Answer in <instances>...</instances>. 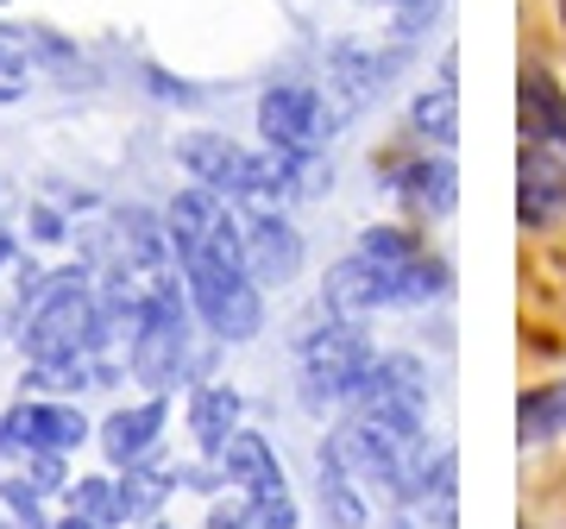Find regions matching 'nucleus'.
Here are the masks:
<instances>
[{
  "instance_id": "nucleus-21",
  "label": "nucleus",
  "mask_w": 566,
  "mask_h": 529,
  "mask_svg": "<svg viewBox=\"0 0 566 529\" xmlns=\"http://www.w3.org/2000/svg\"><path fill=\"white\" fill-rule=\"evenodd\" d=\"M245 523L252 529H296V498H290V486L245 491Z\"/></svg>"
},
{
  "instance_id": "nucleus-30",
  "label": "nucleus",
  "mask_w": 566,
  "mask_h": 529,
  "mask_svg": "<svg viewBox=\"0 0 566 529\" xmlns=\"http://www.w3.org/2000/svg\"><path fill=\"white\" fill-rule=\"evenodd\" d=\"M158 529H170V523H158Z\"/></svg>"
},
{
  "instance_id": "nucleus-10",
  "label": "nucleus",
  "mask_w": 566,
  "mask_h": 529,
  "mask_svg": "<svg viewBox=\"0 0 566 529\" xmlns=\"http://www.w3.org/2000/svg\"><path fill=\"white\" fill-rule=\"evenodd\" d=\"M164 416H170V404H164V397H145V404H133V409H114V416L102 423V454L114 460V467L145 460V454L158 448Z\"/></svg>"
},
{
  "instance_id": "nucleus-7",
  "label": "nucleus",
  "mask_w": 566,
  "mask_h": 529,
  "mask_svg": "<svg viewBox=\"0 0 566 529\" xmlns=\"http://www.w3.org/2000/svg\"><path fill=\"white\" fill-rule=\"evenodd\" d=\"M177 158L196 184H208L227 203H252L259 196V152H245V145L221 139V133H189L177 145Z\"/></svg>"
},
{
  "instance_id": "nucleus-25",
  "label": "nucleus",
  "mask_w": 566,
  "mask_h": 529,
  "mask_svg": "<svg viewBox=\"0 0 566 529\" xmlns=\"http://www.w3.org/2000/svg\"><path fill=\"white\" fill-rule=\"evenodd\" d=\"M32 234H39L44 246H57V240H63V215H57V208H44V203H39V208H32Z\"/></svg>"
},
{
  "instance_id": "nucleus-29",
  "label": "nucleus",
  "mask_w": 566,
  "mask_h": 529,
  "mask_svg": "<svg viewBox=\"0 0 566 529\" xmlns=\"http://www.w3.org/2000/svg\"><path fill=\"white\" fill-rule=\"evenodd\" d=\"M560 404H566V385H560Z\"/></svg>"
},
{
  "instance_id": "nucleus-20",
  "label": "nucleus",
  "mask_w": 566,
  "mask_h": 529,
  "mask_svg": "<svg viewBox=\"0 0 566 529\" xmlns=\"http://www.w3.org/2000/svg\"><path fill=\"white\" fill-rule=\"evenodd\" d=\"M566 428V404H560V385L554 391H528L523 397V442H547Z\"/></svg>"
},
{
  "instance_id": "nucleus-23",
  "label": "nucleus",
  "mask_w": 566,
  "mask_h": 529,
  "mask_svg": "<svg viewBox=\"0 0 566 529\" xmlns=\"http://www.w3.org/2000/svg\"><path fill=\"white\" fill-rule=\"evenodd\" d=\"M25 479L39 491H70V473H63V454H25Z\"/></svg>"
},
{
  "instance_id": "nucleus-22",
  "label": "nucleus",
  "mask_w": 566,
  "mask_h": 529,
  "mask_svg": "<svg viewBox=\"0 0 566 529\" xmlns=\"http://www.w3.org/2000/svg\"><path fill=\"white\" fill-rule=\"evenodd\" d=\"M0 498H7V510H13L25 529H51V523H44V510H39L44 491L32 486V479H0Z\"/></svg>"
},
{
  "instance_id": "nucleus-4",
  "label": "nucleus",
  "mask_w": 566,
  "mask_h": 529,
  "mask_svg": "<svg viewBox=\"0 0 566 529\" xmlns=\"http://www.w3.org/2000/svg\"><path fill=\"white\" fill-rule=\"evenodd\" d=\"M126 366L145 391H170L189 372V303L164 271L145 284V309L139 328H133V346H126Z\"/></svg>"
},
{
  "instance_id": "nucleus-8",
  "label": "nucleus",
  "mask_w": 566,
  "mask_h": 529,
  "mask_svg": "<svg viewBox=\"0 0 566 529\" xmlns=\"http://www.w3.org/2000/svg\"><path fill=\"white\" fill-rule=\"evenodd\" d=\"M240 240H245V271L259 284H290L303 271V234L283 221L277 208H252L240 227Z\"/></svg>"
},
{
  "instance_id": "nucleus-9",
  "label": "nucleus",
  "mask_w": 566,
  "mask_h": 529,
  "mask_svg": "<svg viewBox=\"0 0 566 529\" xmlns=\"http://www.w3.org/2000/svg\"><path fill=\"white\" fill-rule=\"evenodd\" d=\"M566 215V145L523 133V227H554Z\"/></svg>"
},
{
  "instance_id": "nucleus-14",
  "label": "nucleus",
  "mask_w": 566,
  "mask_h": 529,
  "mask_svg": "<svg viewBox=\"0 0 566 529\" xmlns=\"http://www.w3.org/2000/svg\"><path fill=\"white\" fill-rule=\"evenodd\" d=\"M397 189H403L409 208H422V215H453V158H416L397 170Z\"/></svg>"
},
{
  "instance_id": "nucleus-27",
  "label": "nucleus",
  "mask_w": 566,
  "mask_h": 529,
  "mask_svg": "<svg viewBox=\"0 0 566 529\" xmlns=\"http://www.w3.org/2000/svg\"><path fill=\"white\" fill-rule=\"evenodd\" d=\"M13 259V234H7V227H0V264Z\"/></svg>"
},
{
  "instance_id": "nucleus-26",
  "label": "nucleus",
  "mask_w": 566,
  "mask_h": 529,
  "mask_svg": "<svg viewBox=\"0 0 566 529\" xmlns=\"http://www.w3.org/2000/svg\"><path fill=\"white\" fill-rule=\"evenodd\" d=\"M51 529H102V523H88L82 510H70V517H57V523H51Z\"/></svg>"
},
{
  "instance_id": "nucleus-18",
  "label": "nucleus",
  "mask_w": 566,
  "mask_h": 529,
  "mask_svg": "<svg viewBox=\"0 0 566 529\" xmlns=\"http://www.w3.org/2000/svg\"><path fill=\"white\" fill-rule=\"evenodd\" d=\"M70 510H82L88 523H126V505H120V486L114 479H70Z\"/></svg>"
},
{
  "instance_id": "nucleus-2",
  "label": "nucleus",
  "mask_w": 566,
  "mask_h": 529,
  "mask_svg": "<svg viewBox=\"0 0 566 529\" xmlns=\"http://www.w3.org/2000/svg\"><path fill=\"white\" fill-rule=\"evenodd\" d=\"M20 346L32 360H88L95 346H107L102 297L88 290V271H44L39 290L25 297Z\"/></svg>"
},
{
  "instance_id": "nucleus-12",
  "label": "nucleus",
  "mask_w": 566,
  "mask_h": 529,
  "mask_svg": "<svg viewBox=\"0 0 566 529\" xmlns=\"http://www.w3.org/2000/svg\"><path fill=\"white\" fill-rule=\"evenodd\" d=\"M233 428H240V391L233 385H196V397H189V435H196V448H202L208 460H221Z\"/></svg>"
},
{
  "instance_id": "nucleus-15",
  "label": "nucleus",
  "mask_w": 566,
  "mask_h": 529,
  "mask_svg": "<svg viewBox=\"0 0 566 529\" xmlns=\"http://www.w3.org/2000/svg\"><path fill=\"white\" fill-rule=\"evenodd\" d=\"M523 133H542V139L566 145V95L554 89V76L542 63L523 70Z\"/></svg>"
},
{
  "instance_id": "nucleus-11",
  "label": "nucleus",
  "mask_w": 566,
  "mask_h": 529,
  "mask_svg": "<svg viewBox=\"0 0 566 529\" xmlns=\"http://www.w3.org/2000/svg\"><path fill=\"white\" fill-rule=\"evenodd\" d=\"M221 473L233 479L240 491H277L283 486V467H277V448L264 442L259 428H233L221 448Z\"/></svg>"
},
{
  "instance_id": "nucleus-6",
  "label": "nucleus",
  "mask_w": 566,
  "mask_h": 529,
  "mask_svg": "<svg viewBox=\"0 0 566 529\" xmlns=\"http://www.w3.org/2000/svg\"><path fill=\"white\" fill-rule=\"evenodd\" d=\"M88 442V423H82L76 404H51V397H20L13 409H0V454H70Z\"/></svg>"
},
{
  "instance_id": "nucleus-24",
  "label": "nucleus",
  "mask_w": 566,
  "mask_h": 529,
  "mask_svg": "<svg viewBox=\"0 0 566 529\" xmlns=\"http://www.w3.org/2000/svg\"><path fill=\"white\" fill-rule=\"evenodd\" d=\"M385 7L397 13V32H403V39H416V32L434 20V7H441V0H385Z\"/></svg>"
},
{
  "instance_id": "nucleus-28",
  "label": "nucleus",
  "mask_w": 566,
  "mask_h": 529,
  "mask_svg": "<svg viewBox=\"0 0 566 529\" xmlns=\"http://www.w3.org/2000/svg\"><path fill=\"white\" fill-rule=\"evenodd\" d=\"M560 25H566V0H560Z\"/></svg>"
},
{
  "instance_id": "nucleus-13",
  "label": "nucleus",
  "mask_w": 566,
  "mask_h": 529,
  "mask_svg": "<svg viewBox=\"0 0 566 529\" xmlns=\"http://www.w3.org/2000/svg\"><path fill=\"white\" fill-rule=\"evenodd\" d=\"M315 467H322V510H327V523H334V529H365L359 479H353V467L340 460V448H334V442H322Z\"/></svg>"
},
{
  "instance_id": "nucleus-3",
  "label": "nucleus",
  "mask_w": 566,
  "mask_h": 529,
  "mask_svg": "<svg viewBox=\"0 0 566 529\" xmlns=\"http://www.w3.org/2000/svg\"><path fill=\"white\" fill-rule=\"evenodd\" d=\"M371 360L378 353L365 341V328L346 322V315H327V328L303 334V404L315 416L353 404L365 391V378H371Z\"/></svg>"
},
{
  "instance_id": "nucleus-17",
  "label": "nucleus",
  "mask_w": 566,
  "mask_h": 529,
  "mask_svg": "<svg viewBox=\"0 0 566 529\" xmlns=\"http://www.w3.org/2000/svg\"><path fill=\"white\" fill-rule=\"evenodd\" d=\"M409 126L422 133V139H434L447 152L453 145V133H460V102H453V76H441L428 95H416V107H409Z\"/></svg>"
},
{
  "instance_id": "nucleus-19",
  "label": "nucleus",
  "mask_w": 566,
  "mask_h": 529,
  "mask_svg": "<svg viewBox=\"0 0 566 529\" xmlns=\"http://www.w3.org/2000/svg\"><path fill=\"white\" fill-rule=\"evenodd\" d=\"M25 32H7L0 25V107L25 102V89H32V63H25Z\"/></svg>"
},
{
  "instance_id": "nucleus-16",
  "label": "nucleus",
  "mask_w": 566,
  "mask_h": 529,
  "mask_svg": "<svg viewBox=\"0 0 566 529\" xmlns=\"http://www.w3.org/2000/svg\"><path fill=\"white\" fill-rule=\"evenodd\" d=\"M170 486H177V473H170V467H158L151 454H145V460H133V467H126V479H120L126 523H133V517H158V510H164V498H170Z\"/></svg>"
},
{
  "instance_id": "nucleus-1",
  "label": "nucleus",
  "mask_w": 566,
  "mask_h": 529,
  "mask_svg": "<svg viewBox=\"0 0 566 529\" xmlns=\"http://www.w3.org/2000/svg\"><path fill=\"white\" fill-rule=\"evenodd\" d=\"M164 227H170V252L182 264V284H189V303H196L202 328L233 346L252 341L264 328V303H259V278L245 271V240L240 221H233V203L214 196L208 184H189L170 196Z\"/></svg>"
},
{
  "instance_id": "nucleus-5",
  "label": "nucleus",
  "mask_w": 566,
  "mask_h": 529,
  "mask_svg": "<svg viewBox=\"0 0 566 529\" xmlns=\"http://www.w3.org/2000/svg\"><path fill=\"white\" fill-rule=\"evenodd\" d=\"M334 107H327L322 89L308 82H271L259 95V139L271 152H290V158H322L327 133H334Z\"/></svg>"
}]
</instances>
